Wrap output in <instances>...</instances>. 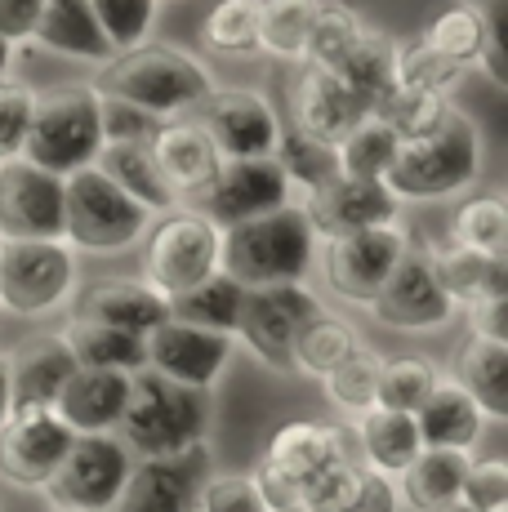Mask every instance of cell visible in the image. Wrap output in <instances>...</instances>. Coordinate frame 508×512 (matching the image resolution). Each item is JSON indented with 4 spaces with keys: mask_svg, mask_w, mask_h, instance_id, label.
<instances>
[{
    "mask_svg": "<svg viewBox=\"0 0 508 512\" xmlns=\"http://www.w3.org/2000/svg\"><path fill=\"white\" fill-rule=\"evenodd\" d=\"M99 121H103V147H112V143H152L156 130L165 125V121H156V116L139 112V107L121 103V98H103V94H99Z\"/></svg>",
    "mask_w": 508,
    "mask_h": 512,
    "instance_id": "816d5d0a",
    "label": "cell"
},
{
    "mask_svg": "<svg viewBox=\"0 0 508 512\" xmlns=\"http://www.w3.org/2000/svg\"><path fill=\"white\" fill-rule=\"evenodd\" d=\"M468 321H473L477 339H491V343H508V294L500 299H486L468 308Z\"/></svg>",
    "mask_w": 508,
    "mask_h": 512,
    "instance_id": "6f0895ef",
    "label": "cell"
},
{
    "mask_svg": "<svg viewBox=\"0 0 508 512\" xmlns=\"http://www.w3.org/2000/svg\"><path fill=\"white\" fill-rule=\"evenodd\" d=\"M321 308V299L308 285H268V290H246L241 317L232 339H241L268 370L290 374V352H295L299 326Z\"/></svg>",
    "mask_w": 508,
    "mask_h": 512,
    "instance_id": "30bf717a",
    "label": "cell"
},
{
    "mask_svg": "<svg viewBox=\"0 0 508 512\" xmlns=\"http://www.w3.org/2000/svg\"><path fill=\"white\" fill-rule=\"evenodd\" d=\"M486 419H508V343L468 334L455 348V379Z\"/></svg>",
    "mask_w": 508,
    "mask_h": 512,
    "instance_id": "83f0119b",
    "label": "cell"
},
{
    "mask_svg": "<svg viewBox=\"0 0 508 512\" xmlns=\"http://www.w3.org/2000/svg\"><path fill=\"white\" fill-rule=\"evenodd\" d=\"M397 143L393 130H388L379 116H366L344 143L335 147L339 156V174L344 179H370V183H384V174L393 170V156H397Z\"/></svg>",
    "mask_w": 508,
    "mask_h": 512,
    "instance_id": "7bdbcfd3",
    "label": "cell"
},
{
    "mask_svg": "<svg viewBox=\"0 0 508 512\" xmlns=\"http://www.w3.org/2000/svg\"><path fill=\"white\" fill-rule=\"evenodd\" d=\"M335 76L366 112H375V107L397 90V41L388 32L366 27L361 41L348 49V58L335 67Z\"/></svg>",
    "mask_w": 508,
    "mask_h": 512,
    "instance_id": "f546056e",
    "label": "cell"
},
{
    "mask_svg": "<svg viewBox=\"0 0 508 512\" xmlns=\"http://www.w3.org/2000/svg\"><path fill=\"white\" fill-rule=\"evenodd\" d=\"M304 512H317V508H304Z\"/></svg>",
    "mask_w": 508,
    "mask_h": 512,
    "instance_id": "6125c7cd",
    "label": "cell"
},
{
    "mask_svg": "<svg viewBox=\"0 0 508 512\" xmlns=\"http://www.w3.org/2000/svg\"><path fill=\"white\" fill-rule=\"evenodd\" d=\"M121 446L139 459H170L205 446L210 432V392H192L152 370L130 374V401L121 415Z\"/></svg>",
    "mask_w": 508,
    "mask_h": 512,
    "instance_id": "3957f363",
    "label": "cell"
},
{
    "mask_svg": "<svg viewBox=\"0 0 508 512\" xmlns=\"http://www.w3.org/2000/svg\"><path fill=\"white\" fill-rule=\"evenodd\" d=\"M290 116H295L290 130L308 134V139H317L326 147H339L370 112L344 90V85H339L335 72L304 67V72L290 81Z\"/></svg>",
    "mask_w": 508,
    "mask_h": 512,
    "instance_id": "44dd1931",
    "label": "cell"
},
{
    "mask_svg": "<svg viewBox=\"0 0 508 512\" xmlns=\"http://www.w3.org/2000/svg\"><path fill=\"white\" fill-rule=\"evenodd\" d=\"M9 415H14V406H9V366H5V357H0V428L9 423Z\"/></svg>",
    "mask_w": 508,
    "mask_h": 512,
    "instance_id": "680465c9",
    "label": "cell"
},
{
    "mask_svg": "<svg viewBox=\"0 0 508 512\" xmlns=\"http://www.w3.org/2000/svg\"><path fill=\"white\" fill-rule=\"evenodd\" d=\"M379 352L375 348H366V343H357L353 352H348L344 361H339L335 370L326 374V397L335 401L344 415H366L370 406H375V383H379Z\"/></svg>",
    "mask_w": 508,
    "mask_h": 512,
    "instance_id": "f6af8a7d",
    "label": "cell"
},
{
    "mask_svg": "<svg viewBox=\"0 0 508 512\" xmlns=\"http://www.w3.org/2000/svg\"><path fill=\"white\" fill-rule=\"evenodd\" d=\"M94 170H103L107 179L121 187L130 201H139L143 210L152 214H170L179 210V201H174V192L165 187L161 170H156V156H152V143H112L99 152V161H94Z\"/></svg>",
    "mask_w": 508,
    "mask_h": 512,
    "instance_id": "4dcf8cb0",
    "label": "cell"
},
{
    "mask_svg": "<svg viewBox=\"0 0 508 512\" xmlns=\"http://www.w3.org/2000/svg\"><path fill=\"white\" fill-rule=\"evenodd\" d=\"M130 468L134 455L116 441V432L76 437L58 472L45 481V504L50 512H112L130 481Z\"/></svg>",
    "mask_w": 508,
    "mask_h": 512,
    "instance_id": "9c48e42d",
    "label": "cell"
},
{
    "mask_svg": "<svg viewBox=\"0 0 508 512\" xmlns=\"http://www.w3.org/2000/svg\"><path fill=\"white\" fill-rule=\"evenodd\" d=\"M406 250H410V236H406L402 223H388V228H370V232H353V236H339V241H326L321 272H326V281H330V294L370 308L375 294L384 290V281L393 277V268L402 263Z\"/></svg>",
    "mask_w": 508,
    "mask_h": 512,
    "instance_id": "7c38bea8",
    "label": "cell"
},
{
    "mask_svg": "<svg viewBox=\"0 0 508 512\" xmlns=\"http://www.w3.org/2000/svg\"><path fill=\"white\" fill-rule=\"evenodd\" d=\"M357 446L366 455V468L384 472V477H402V472L415 464L419 446V432H415V419L410 415H397V410H379L370 406L366 415H357Z\"/></svg>",
    "mask_w": 508,
    "mask_h": 512,
    "instance_id": "1f68e13d",
    "label": "cell"
},
{
    "mask_svg": "<svg viewBox=\"0 0 508 512\" xmlns=\"http://www.w3.org/2000/svg\"><path fill=\"white\" fill-rule=\"evenodd\" d=\"M72 317L125 330V334H134V339H148L152 330H161L165 321H170V299L156 294L143 277H103V281H90L76 294Z\"/></svg>",
    "mask_w": 508,
    "mask_h": 512,
    "instance_id": "7402d4cb",
    "label": "cell"
},
{
    "mask_svg": "<svg viewBox=\"0 0 508 512\" xmlns=\"http://www.w3.org/2000/svg\"><path fill=\"white\" fill-rule=\"evenodd\" d=\"M459 81H464V72L455 63H446V58H437L419 36L415 41H397V90L451 98Z\"/></svg>",
    "mask_w": 508,
    "mask_h": 512,
    "instance_id": "7dc6e473",
    "label": "cell"
},
{
    "mask_svg": "<svg viewBox=\"0 0 508 512\" xmlns=\"http://www.w3.org/2000/svg\"><path fill=\"white\" fill-rule=\"evenodd\" d=\"M90 9H94V18H99L107 45H112L116 54L139 49L152 36L156 0H90Z\"/></svg>",
    "mask_w": 508,
    "mask_h": 512,
    "instance_id": "c3c4849f",
    "label": "cell"
},
{
    "mask_svg": "<svg viewBox=\"0 0 508 512\" xmlns=\"http://www.w3.org/2000/svg\"><path fill=\"white\" fill-rule=\"evenodd\" d=\"M72 441L76 432H67V423L54 410H14L0 428V477L9 486L45 490Z\"/></svg>",
    "mask_w": 508,
    "mask_h": 512,
    "instance_id": "e0dca14e",
    "label": "cell"
},
{
    "mask_svg": "<svg viewBox=\"0 0 508 512\" xmlns=\"http://www.w3.org/2000/svg\"><path fill=\"white\" fill-rule=\"evenodd\" d=\"M272 161H277V170L286 174V183L299 187L304 196L321 192L326 183L339 179V156H335V147L308 139V134H299V130H281L277 147H272Z\"/></svg>",
    "mask_w": 508,
    "mask_h": 512,
    "instance_id": "60d3db41",
    "label": "cell"
},
{
    "mask_svg": "<svg viewBox=\"0 0 508 512\" xmlns=\"http://www.w3.org/2000/svg\"><path fill=\"white\" fill-rule=\"evenodd\" d=\"M459 504L473 512H508V464L504 459H482L468 468Z\"/></svg>",
    "mask_w": 508,
    "mask_h": 512,
    "instance_id": "f5cc1de1",
    "label": "cell"
},
{
    "mask_svg": "<svg viewBox=\"0 0 508 512\" xmlns=\"http://www.w3.org/2000/svg\"><path fill=\"white\" fill-rule=\"evenodd\" d=\"M446 512H473V508H464V504H455V508H446Z\"/></svg>",
    "mask_w": 508,
    "mask_h": 512,
    "instance_id": "94428289",
    "label": "cell"
},
{
    "mask_svg": "<svg viewBox=\"0 0 508 512\" xmlns=\"http://www.w3.org/2000/svg\"><path fill=\"white\" fill-rule=\"evenodd\" d=\"M232 348H237L232 334H210L197 326H183V321H165L161 330H152L143 339V352H148L143 370L161 374V379L179 383V388L210 392L228 370Z\"/></svg>",
    "mask_w": 508,
    "mask_h": 512,
    "instance_id": "9a60e30c",
    "label": "cell"
},
{
    "mask_svg": "<svg viewBox=\"0 0 508 512\" xmlns=\"http://www.w3.org/2000/svg\"><path fill=\"white\" fill-rule=\"evenodd\" d=\"M468 5L482 14V23H486V58H482V72L491 76L495 85H504L508 76H504V9H508V0H468Z\"/></svg>",
    "mask_w": 508,
    "mask_h": 512,
    "instance_id": "11a10c76",
    "label": "cell"
},
{
    "mask_svg": "<svg viewBox=\"0 0 508 512\" xmlns=\"http://www.w3.org/2000/svg\"><path fill=\"white\" fill-rule=\"evenodd\" d=\"M286 205H295V187L286 183V174L277 170L272 156H259V161H223L219 179L210 183V192L192 210H201L214 228L228 232L237 223L286 210Z\"/></svg>",
    "mask_w": 508,
    "mask_h": 512,
    "instance_id": "5bb4252c",
    "label": "cell"
},
{
    "mask_svg": "<svg viewBox=\"0 0 508 512\" xmlns=\"http://www.w3.org/2000/svg\"><path fill=\"white\" fill-rule=\"evenodd\" d=\"M205 481H210L205 446H192L170 459H139L112 512H197Z\"/></svg>",
    "mask_w": 508,
    "mask_h": 512,
    "instance_id": "ac0fdd59",
    "label": "cell"
},
{
    "mask_svg": "<svg viewBox=\"0 0 508 512\" xmlns=\"http://www.w3.org/2000/svg\"><path fill=\"white\" fill-rule=\"evenodd\" d=\"M317 0H259V49L277 58H299Z\"/></svg>",
    "mask_w": 508,
    "mask_h": 512,
    "instance_id": "bcb514c9",
    "label": "cell"
},
{
    "mask_svg": "<svg viewBox=\"0 0 508 512\" xmlns=\"http://www.w3.org/2000/svg\"><path fill=\"white\" fill-rule=\"evenodd\" d=\"M219 236L223 232L188 205L161 214L143 236V272H148L143 281L165 299L197 290L201 281H210L219 272Z\"/></svg>",
    "mask_w": 508,
    "mask_h": 512,
    "instance_id": "52a82bcc",
    "label": "cell"
},
{
    "mask_svg": "<svg viewBox=\"0 0 508 512\" xmlns=\"http://www.w3.org/2000/svg\"><path fill=\"white\" fill-rule=\"evenodd\" d=\"M45 0H0V41L14 49L18 41H32L36 18Z\"/></svg>",
    "mask_w": 508,
    "mask_h": 512,
    "instance_id": "9f6ffc18",
    "label": "cell"
},
{
    "mask_svg": "<svg viewBox=\"0 0 508 512\" xmlns=\"http://www.w3.org/2000/svg\"><path fill=\"white\" fill-rule=\"evenodd\" d=\"M76 294V254L67 241H0V308L45 317Z\"/></svg>",
    "mask_w": 508,
    "mask_h": 512,
    "instance_id": "ba28073f",
    "label": "cell"
},
{
    "mask_svg": "<svg viewBox=\"0 0 508 512\" xmlns=\"http://www.w3.org/2000/svg\"><path fill=\"white\" fill-rule=\"evenodd\" d=\"M312 263H317V232L299 205L237 223L219 236V272L237 281L241 290L304 285Z\"/></svg>",
    "mask_w": 508,
    "mask_h": 512,
    "instance_id": "7a4b0ae2",
    "label": "cell"
},
{
    "mask_svg": "<svg viewBox=\"0 0 508 512\" xmlns=\"http://www.w3.org/2000/svg\"><path fill=\"white\" fill-rule=\"evenodd\" d=\"M357 330L348 326L339 312H330L326 303H321L317 312L299 326L295 334V352H290V366L299 374H308V379H326L330 370L339 366V361L348 357V352L357 348Z\"/></svg>",
    "mask_w": 508,
    "mask_h": 512,
    "instance_id": "e575fe53",
    "label": "cell"
},
{
    "mask_svg": "<svg viewBox=\"0 0 508 512\" xmlns=\"http://www.w3.org/2000/svg\"><path fill=\"white\" fill-rule=\"evenodd\" d=\"M32 107L36 90L18 81H0V165L23 161V143H27V125H32Z\"/></svg>",
    "mask_w": 508,
    "mask_h": 512,
    "instance_id": "681fc988",
    "label": "cell"
},
{
    "mask_svg": "<svg viewBox=\"0 0 508 512\" xmlns=\"http://www.w3.org/2000/svg\"><path fill=\"white\" fill-rule=\"evenodd\" d=\"M32 41L41 49H50V54L76 58V63H94V67H103L107 58L116 54V49L107 45L90 0H45Z\"/></svg>",
    "mask_w": 508,
    "mask_h": 512,
    "instance_id": "484cf974",
    "label": "cell"
},
{
    "mask_svg": "<svg viewBox=\"0 0 508 512\" xmlns=\"http://www.w3.org/2000/svg\"><path fill=\"white\" fill-rule=\"evenodd\" d=\"M201 45L219 58H259V0H219L201 23Z\"/></svg>",
    "mask_w": 508,
    "mask_h": 512,
    "instance_id": "ab89813d",
    "label": "cell"
},
{
    "mask_svg": "<svg viewBox=\"0 0 508 512\" xmlns=\"http://www.w3.org/2000/svg\"><path fill=\"white\" fill-rule=\"evenodd\" d=\"M437 263V277H442V290L451 294V303L459 308H473V303L500 299L508 294V263L495 259V254H473L459 250V245H446V250H428Z\"/></svg>",
    "mask_w": 508,
    "mask_h": 512,
    "instance_id": "836d02e7",
    "label": "cell"
},
{
    "mask_svg": "<svg viewBox=\"0 0 508 512\" xmlns=\"http://www.w3.org/2000/svg\"><path fill=\"white\" fill-rule=\"evenodd\" d=\"M370 312H375V321L388 330H406V334L442 330L446 321L455 317V303H451V294L442 290L433 254L410 245L402 254V263L393 268V277L384 281V290L375 294Z\"/></svg>",
    "mask_w": 508,
    "mask_h": 512,
    "instance_id": "4fadbf2b",
    "label": "cell"
},
{
    "mask_svg": "<svg viewBox=\"0 0 508 512\" xmlns=\"http://www.w3.org/2000/svg\"><path fill=\"white\" fill-rule=\"evenodd\" d=\"M197 512H268V504L246 472H210V481L201 486Z\"/></svg>",
    "mask_w": 508,
    "mask_h": 512,
    "instance_id": "f907efd6",
    "label": "cell"
},
{
    "mask_svg": "<svg viewBox=\"0 0 508 512\" xmlns=\"http://www.w3.org/2000/svg\"><path fill=\"white\" fill-rule=\"evenodd\" d=\"M339 432L344 428H335V423H317V419L281 423V428L268 437V450H263L259 468H268V472H277V477L304 486V481H312L317 472H326V468H335V464L348 459Z\"/></svg>",
    "mask_w": 508,
    "mask_h": 512,
    "instance_id": "d4e9b609",
    "label": "cell"
},
{
    "mask_svg": "<svg viewBox=\"0 0 508 512\" xmlns=\"http://www.w3.org/2000/svg\"><path fill=\"white\" fill-rule=\"evenodd\" d=\"M0 241H63V179L27 161L0 165Z\"/></svg>",
    "mask_w": 508,
    "mask_h": 512,
    "instance_id": "2e32d148",
    "label": "cell"
},
{
    "mask_svg": "<svg viewBox=\"0 0 508 512\" xmlns=\"http://www.w3.org/2000/svg\"><path fill=\"white\" fill-rule=\"evenodd\" d=\"M361 32H366V23H361V14L353 5H344V0H317V14L308 23V41H304L299 63L335 72L348 58V49L361 41Z\"/></svg>",
    "mask_w": 508,
    "mask_h": 512,
    "instance_id": "d590c367",
    "label": "cell"
},
{
    "mask_svg": "<svg viewBox=\"0 0 508 512\" xmlns=\"http://www.w3.org/2000/svg\"><path fill=\"white\" fill-rule=\"evenodd\" d=\"M9 58H14V49L0 41V81H5V72H9Z\"/></svg>",
    "mask_w": 508,
    "mask_h": 512,
    "instance_id": "91938a15",
    "label": "cell"
},
{
    "mask_svg": "<svg viewBox=\"0 0 508 512\" xmlns=\"http://www.w3.org/2000/svg\"><path fill=\"white\" fill-rule=\"evenodd\" d=\"M214 90V76L201 58L174 45H152L143 41L139 49L112 54L94 76V94L121 98V103L139 107L156 121H174L188 116L205 94Z\"/></svg>",
    "mask_w": 508,
    "mask_h": 512,
    "instance_id": "6da1fadb",
    "label": "cell"
},
{
    "mask_svg": "<svg viewBox=\"0 0 508 512\" xmlns=\"http://www.w3.org/2000/svg\"><path fill=\"white\" fill-rule=\"evenodd\" d=\"M152 156H156V170H161L165 187L174 192V201L188 205V210L210 192V183L219 179V165H223L214 143L205 139V130L192 116L165 121L152 139Z\"/></svg>",
    "mask_w": 508,
    "mask_h": 512,
    "instance_id": "ffe728a7",
    "label": "cell"
},
{
    "mask_svg": "<svg viewBox=\"0 0 508 512\" xmlns=\"http://www.w3.org/2000/svg\"><path fill=\"white\" fill-rule=\"evenodd\" d=\"M125 401H130V374L116 370H72L54 401V415L76 437H107L121 428Z\"/></svg>",
    "mask_w": 508,
    "mask_h": 512,
    "instance_id": "cb8c5ba5",
    "label": "cell"
},
{
    "mask_svg": "<svg viewBox=\"0 0 508 512\" xmlns=\"http://www.w3.org/2000/svg\"><path fill=\"white\" fill-rule=\"evenodd\" d=\"M241 299H246V290L232 277L214 272L197 290L170 299V321H183V326H197L210 334H232L237 330V317H241Z\"/></svg>",
    "mask_w": 508,
    "mask_h": 512,
    "instance_id": "74e56055",
    "label": "cell"
},
{
    "mask_svg": "<svg viewBox=\"0 0 508 512\" xmlns=\"http://www.w3.org/2000/svg\"><path fill=\"white\" fill-rule=\"evenodd\" d=\"M63 343L72 352L76 370H116V374H139L148 366V352H143V339L112 326H99V321H81L72 317L63 326Z\"/></svg>",
    "mask_w": 508,
    "mask_h": 512,
    "instance_id": "d6a6232c",
    "label": "cell"
},
{
    "mask_svg": "<svg viewBox=\"0 0 508 512\" xmlns=\"http://www.w3.org/2000/svg\"><path fill=\"white\" fill-rule=\"evenodd\" d=\"M451 112H455L451 98H433V94H415V90H393L370 116H379V121L393 130L397 143H415V139H428V134L442 130Z\"/></svg>",
    "mask_w": 508,
    "mask_h": 512,
    "instance_id": "ee69618b",
    "label": "cell"
},
{
    "mask_svg": "<svg viewBox=\"0 0 508 512\" xmlns=\"http://www.w3.org/2000/svg\"><path fill=\"white\" fill-rule=\"evenodd\" d=\"M468 468H473V455L464 450H419L415 464L402 472L397 499H406L415 512H446L464 495Z\"/></svg>",
    "mask_w": 508,
    "mask_h": 512,
    "instance_id": "f1b7e54d",
    "label": "cell"
},
{
    "mask_svg": "<svg viewBox=\"0 0 508 512\" xmlns=\"http://www.w3.org/2000/svg\"><path fill=\"white\" fill-rule=\"evenodd\" d=\"M451 245L504 259V250H508V205H504V196L473 192L468 201H459L455 214H451Z\"/></svg>",
    "mask_w": 508,
    "mask_h": 512,
    "instance_id": "f35d334b",
    "label": "cell"
},
{
    "mask_svg": "<svg viewBox=\"0 0 508 512\" xmlns=\"http://www.w3.org/2000/svg\"><path fill=\"white\" fill-rule=\"evenodd\" d=\"M419 41L433 49L437 58L455 63L459 72H468V67H482V58H486V23L468 0H459V5L442 9V14L419 32Z\"/></svg>",
    "mask_w": 508,
    "mask_h": 512,
    "instance_id": "8d00e7d4",
    "label": "cell"
},
{
    "mask_svg": "<svg viewBox=\"0 0 508 512\" xmlns=\"http://www.w3.org/2000/svg\"><path fill=\"white\" fill-rule=\"evenodd\" d=\"M299 210L308 214L317 241H339V236L402 223V201H397L384 183L344 179V174H339L335 183H326L321 192H312Z\"/></svg>",
    "mask_w": 508,
    "mask_h": 512,
    "instance_id": "d6986e66",
    "label": "cell"
},
{
    "mask_svg": "<svg viewBox=\"0 0 508 512\" xmlns=\"http://www.w3.org/2000/svg\"><path fill=\"white\" fill-rule=\"evenodd\" d=\"M192 112H197L192 121L214 143L219 161H259V156H272V147L281 139L277 112L254 90H219L214 85Z\"/></svg>",
    "mask_w": 508,
    "mask_h": 512,
    "instance_id": "8fae6325",
    "label": "cell"
},
{
    "mask_svg": "<svg viewBox=\"0 0 508 512\" xmlns=\"http://www.w3.org/2000/svg\"><path fill=\"white\" fill-rule=\"evenodd\" d=\"M477 174H482V130L473 125V116L451 112L437 134L397 147L384 187L402 205L442 201V196H455L468 183H477Z\"/></svg>",
    "mask_w": 508,
    "mask_h": 512,
    "instance_id": "5b68a950",
    "label": "cell"
},
{
    "mask_svg": "<svg viewBox=\"0 0 508 512\" xmlns=\"http://www.w3.org/2000/svg\"><path fill=\"white\" fill-rule=\"evenodd\" d=\"M397 508H402V499H397L393 477L357 464L353 468V490H348V499H344V512H397Z\"/></svg>",
    "mask_w": 508,
    "mask_h": 512,
    "instance_id": "db71d44e",
    "label": "cell"
},
{
    "mask_svg": "<svg viewBox=\"0 0 508 512\" xmlns=\"http://www.w3.org/2000/svg\"><path fill=\"white\" fill-rule=\"evenodd\" d=\"M103 152V121L94 85H58L36 94L32 125H27L23 161L54 179L90 170Z\"/></svg>",
    "mask_w": 508,
    "mask_h": 512,
    "instance_id": "277c9868",
    "label": "cell"
},
{
    "mask_svg": "<svg viewBox=\"0 0 508 512\" xmlns=\"http://www.w3.org/2000/svg\"><path fill=\"white\" fill-rule=\"evenodd\" d=\"M9 366V406L14 410H54L63 383L72 379L76 361L63 334H32L5 357Z\"/></svg>",
    "mask_w": 508,
    "mask_h": 512,
    "instance_id": "603a6c76",
    "label": "cell"
},
{
    "mask_svg": "<svg viewBox=\"0 0 508 512\" xmlns=\"http://www.w3.org/2000/svg\"><path fill=\"white\" fill-rule=\"evenodd\" d=\"M410 419H415L424 450H464V455L482 437V423H486V415L473 406V397L451 379H437V388L428 392V401Z\"/></svg>",
    "mask_w": 508,
    "mask_h": 512,
    "instance_id": "4316f807",
    "label": "cell"
},
{
    "mask_svg": "<svg viewBox=\"0 0 508 512\" xmlns=\"http://www.w3.org/2000/svg\"><path fill=\"white\" fill-rule=\"evenodd\" d=\"M437 366L428 357H384L379 361V383H375V406L397 410V415H415L437 388Z\"/></svg>",
    "mask_w": 508,
    "mask_h": 512,
    "instance_id": "b9f144b4",
    "label": "cell"
},
{
    "mask_svg": "<svg viewBox=\"0 0 508 512\" xmlns=\"http://www.w3.org/2000/svg\"><path fill=\"white\" fill-rule=\"evenodd\" d=\"M152 214L121 192L103 170L63 179V241L85 254H121L148 236Z\"/></svg>",
    "mask_w": 508,
    "mask_h": 512,
    "instance_id": "8992f818",
    "label": "cell"
}]
</instances>
